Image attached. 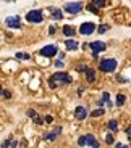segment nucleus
Returning <instances> with one entry per match:
<instances>
[{
	"label": "nucleus",
	"instance_id": "obj_29",
	"mask_svg": "<svg viewBox=\"0 0 131 148\" xmlns=\"http://www.w3.org/2000/svg\"><path fill=\"white\" fill-rule=\"evenodd\" d=\"M44 121H45V122H52V121H53V118H52V116H45Z\"/></svg>",
	"mask_w": 131,
	"mask_h": 148
},
{
	"label": "nucleus",
	"instance_id": "obj_32",
	"mask_svg": "<svg viewBox=\"0 0 131 148\" xmlns=\"http://www.w3.org/2000/svg\"><path fill=\"white\" fill-rule=\"evenodd\" d=\"M126 132L130 134V137H128V138H130V140H131V126H130V127H128V129H126Z\"/></svg>",
	"mask_w": 131,
	"mask_h": 148
},
{
	"label": "nucleus",
	"instance_id": "obj_13",
	"mask_svg": "<svg viewBox=\"0 0 131 148\" xmlns=\"http://www.w3.org/2000/svg\"><path fill=\"white\" fill-rule=\"evenodd\" d=\"M65 45H67L68 50H76V48H78V42H76L75 39H73V40H71V39H68V40L65 42Z\"/></svg>",
	"mask_w": 131,
	"mask_h": 148
},
{
	"label": "nucleus",
	"instance_id": "obj_30",
	"mask_svg": "<svg viewBox=\"0 0 131 148\" xmlns=\"http://www.w3.org/2000/svg\"><path fill=\"white\" fill-rule=\"evenodd\" d=\"M55 66H57V68H63V63H62V61H57Z\"/></svg>",
	"mask_w": 131,
	"mask_h": 148
},
{
	"label": "nucleus",
	"instance_id": "obj_25",
	"mask_svg": "<svg viewBox=\"0 0 131 148\" xmlns=\"http://www.w3.org/2000/svg\"><path fill=\"white\" fill-rule=\"evenodd\" d=\"M87 69H89V68H87L86 64H79V66H78V71H79V73H86Z\"/></svg>",
	"mask_w": 131,
	"mask_h": 148
},
{
	"label": "nucleus",
	"instance_id": "obj_18",
	"mask_svg": "<svg viewBox=\"0 0 131 148\" xmlns=\"http://www.w3.org/2000/svg\"><path fill=\"white\" fill-rule=\"evenodd\" d=\"M3 148H7V147H18V142H15V140H11L10 137H8V140L7 142H3V145H2Z\"/></svg>",
	"mask_w": 131,
	"mask_h": 148
},
{
	"label": "nucleus",
	"instance_id": "obj_8",
	"mask_svg": "<svg viewBox=\"0 0 131 148\" xmlns=\"http://www.w3.org/2000/svg\"><path fill=\"white\" fill-rule=\"evenodd\" d=\"M41 55L42 56H55L57 55V47L55 45H45L44 48H41Z\"/></svg>",
	"mask_w": 131,
	"mask_h": 148
},
{
	"label": "nucleus",
	"instance_id": "obj_20",
	"mask_svg": "<svg viewBox=\"0 0 131 148\" xmlns=\"http://www.w3.org/2000/svg\"><path fill=\"white\" fill-rule=\"evenodd\" d=\"M109 29H110V26H109V24H101V26L97 27L99 34H104V32H107Z\"/></svg>",
	"mask_w": 131,
	"mask_h": 148
},
{
	"label": "nucleus",
	"instance_id": "obj_17",
	"mask_svg": "<svg viewBox=\"0 0 131 148\" xmlns=\"http://www.w3.org/2000/svg\"><path fill=\"white\" fill-rule=\"evenodd\" d=\"M125 101H126L125 95H123V93H118V95H116V106H123Z\"/></svg>",
	"mask_w": 131,
	"mask_h": 148
},
{
	"label": "nucleus",
	"instance_id": "obj_11",
	"mask_svg": "<svg viewBox=\"0 0 131 148\" xmlns=\"http://www.w3.org/2000/svg\"><path fill=\"white\" fill-rule=\"evenodd\" d=\"M86 116H87V110L84 106H78L75 110V118L76 119H79V121H82V119H86Z\"/></svg>",
	"mask_w": 131,
	"mask_h": 148
},
{
	"label": "nucleus",
	"instance_id": "obj_12",
	"mask_svg": "<svg viewBox=\"0 0 131 148\" xmlns=\"http://www.w3.org/2000/svg\"><path fill=\"white\" fill-rule=\"evenodd\" d=\"M47 10H49L50 13H52L53 19H57V21H58V19H62V18H63V13H62V11L58 10V8H55V7H49V8H47Z\"/></svg>",
	"mask_w": 131,
	"mask_h": 148
},
{
	"label": "nucleus",
	"instance_id": "obj_31",
	"mask_svg": "<svg viewBox=\"0 0 131 148\" xmlns=\"http://www.w3.org/2000/svg\"><path fill=\"white\" fill-rule=\"evenodd\" d=\"M49 32H50V36H52V34H53V32H55V27H53V26H50V29H49Z\"/></svg>",
	"mask_w": 131,
	"mask_h": 148
},
{
	"label": "nucleus",
	"instance_id": "obj_26",
	"mask_svg": "<svg viewBox=\"0 0 131 148\" xmlns=\"http://www.w3.org/2000/svg\"><path fill=\"white\" fill-rule=\"evenodd\" d=\"M105 143H113V135L112 134H109V135H107V137H105Z\"/></svg>",
	"mask_w": 131,
	"mask_h": 148
},
{
	"label": "nucleus",
	"instance_id": "obj_19",
	"mask_svg": "<svg viewBox=\"0 0 131 148\" xmlns=\"http://www.w3.org/2000/svg\"><path fill=\"white\" fill-rule=\"evenodd\" d=\"M104 113H105V111L102 110L101 106H99V108H97V110H96V111H92V113H91V116H92V118H97V116H102V114H104Z\"/></svg>",
	"mask_w": 131,
	"mask_h": 148
},
{
	"label": "nucleus",
	"instance_id": "obj_24",
	"mask_svg": "<svg viewBox=\"0 0 131 148\" xmlns=\"http://www.w3.org/2000/svg\"><path fill=\"white\" fill-rule=\"evenodd\" d=\"M28 116H29V118H33V119L39 118V116H37V113H36L34 110H28Z\"/></svg>",
	"mask_w": 131,
	"mask_h": 148
},
{
	"label": "nucleus",
	"instance_id": "obj_2",
	"mask_svg": "<svg viewBox=\"0 0 131 148\" xmlns=\"http://www.w3.org/2000/svg\"><path fill=\"white\" fill-rule=\"evenodd\" d=\"M78 145L79 147H94L99 148V140L94 137L92 134H86V135H81L78 138Z\"/></svg>",
	"mask_w": 131,
	"mask_h": 148
},
{
	"label": "nucleus",
	"instance_id": "obj_7",
	"mask_svg": "<svg viewBox=\"0 0 131 148\" xmlns=\"http://www.w3.org/2000/svg\"><path fill=\"white\" fill-rule=\"evenodd\" d=\"M8 27H13V29H19L21 27V23H19V16H8L5 19Z\"/></svg>",
	"mask_w": 131,
	"mask_h": 148
},
{
	"label": "nucleus",
	"instance_id": "obj_28",
	"mask_svg": "<svg viewBox=\"0 0 131 148\" xmlns=\"http://www.w3.org/2000/svg\"><path fill=\"white\" fill-rule=\"evenodd\" d=\"M2 95H3L5 98H11V93L8 92V90H3V92H2Z\"/></svg>",
	"mask_w": 131,
	"mask_h": 148
},
{
	"label": "nucleus",
	"instance_id": "obj_16",
	"mask_svg": "<svg viewBox=\"0 0 131 148\" xmlns=\"http://www.w3.org/2000/svg\"><path fill=\"white\" fill-rule=\"evenodd\" d=\"M107 127H109V129L112 130V132H115V130L118 129V122H116L115 119H110V121L107 122Z\"/></svg>",
	"mask_w": 131,
	"mask_h": 148
},
{
	"label": "nucleus",
	"instance_id": "obj_1",
	"mask_svg": "<svg viewBox=\"0 0 131 148\" xmlns=\"http://www.w3.org/2000/svg\"><path fill=\"white\" fill-rule=\"evenodd\" d=\"M58 82H63V84H71V77L68 76L67 73H55L52 77L49 79V87L50 89H57Z\"/></svg>",
	"mask_w": 131,
	"mask_h": 148
},
{
	"label": "nucleus",
	"instance_id": "obj_6",
	"mask_svg": "<svg viewBox=\"0 0 131 148\" xmlns=\"http://www.w3.org/2000/svg\"><path fill=\"white\" fill-rule=\"evenodd\" d=\"M94 31H96V24L94 23H82L79 26V34H82V36H91Z\"/></svg>",
	"mask_w": 131,
	"mask_h": 148
},
{
	"label": "nucleus",
	"instance_id": "obj_4",
	"mask_svg": "<svg viewBox=\"0 0 131 148\" xmlns=\"http://www.w3.org/2000/svg\"><path fill=\"white\" fill-rule=\"evenodd\" d=\"M82 10V3L81 2H70V3L65 5V11L70 13V15H76Z\"/></svg>",
	"mask_w": 131,
	"mask_h": 148
},
{
	"label": "nucleus",
	"instance_id": "obj_10",
	"mask_svg": "<svg viewBox=\"0 0 131 148\" xmlns=\"http://www.w3.org/2000/svg\"><path fill=\"white\" fill-rule=\"evenodd\" d=\"M89 47L92 48V52H94V53H101V52H104L105 48H107L104 42H99V40H96V42H92V44H89Z\"/></svg>",
	"mask_w": 131,
	"mask_h": 148
},
{
	"label": "nucleus",
	"instance_id": "obj_14",
	"mask_svg": "<svg viewBox=\"0 0 131 148\" xmlns=\"http://www.w3.org/2000/svg\"><path fill=\"white\" fill-rule=\"evenodd\" d=\"M63 34L67 37H71L73 34H75V27H71V26H68V24H65V26H63Z\"/></svg>",
	"mask_w": 131,
	"mask_h": 148
},
{
	"label": "nucleus",
	"instance_id": "obj_22",
	"mask_svg": "<svg viewBox=\"0 0 131 148\" xmlns=\"http://www.w3.org/2000/svg\"><path fill=\"white\" fill-rule=\"evenodd\" d=\"M15 56H16V58H19V60H29V55H28V53H21V52H18Z\"/></svg>",
	"mask_w": 131,
	"mask_h": 148
},
{
	"label": "nucleus",
	"instance_id": "obj_15",
	"mask_svg": "<svg viewBox=\"0 0 131 148\" xmlns=\"http://www.w3.org/2000/svg\"><path fill=\"white\" fill-rule=\"evenodd\" d=\"M86 79H87V82H94V79H96V71L89 68L86 71Z\"/></svg>",
	"mask_w": 131,
	"mask_h": 148
},
{
	"label": "nucleus",
	"instance_id": "obj_27",
	"mask_svg": "<svg viewBox=\"0 0 131 148\" xmlns=\"http://www.w3.org/2000/svg\"><path fill=\"white\" fill-rule=\"evenodd\" d=\"M102 100H104V101H109V100H110V95H109L107 92H104V93H102Z\"/></svg>",
	"mask_w": 131,
	"mask_h": 148
},
{
	"label": "nucleus",
	"instance_id": "obj_9",
	"mask_svg": "<svg viewBox=\"0 0 131 148\" xmlns=\"http://www.w3.org/2000/svg\"><path fill=\"white\" fill-rule=\"evenodd\" d=\"M62 134V126H58V127H55V129L52 130V132H47V134H44V140H55L58 135Z\"/></svg>",
	"mask_w": 131,
	"mask_h": 148
},
{
	"label": "nucleus",
	"instance_id": "obj_23",
	"mask_svg": "<svg viewBox=\"0 0 131 148\" xmlns=\"http://www.w3.org/2000/svg\"><path fill=\"white\" fill-rule=\"evenodd\" d=\"M92 3L96 7H105V0H92Z\"/></svg>",
	"mask_w": 131,
	"mask_h": 148
},
{
	"label": "nucleus",
	"instance_id": "obj_21",
	"mask_svg": "<svg viewBox=\"0 0 131 148\" xmlns=\"http://www.w3.org/2000/svg\"><path fill=\"white\" fill-rule=\"evenodd\" d=\"M86 8H87V10L91 11V13H94V15H99V10H97V7H96V5H94V3H92V5H87Z\"/></svg>",
	"mask_w": 131,
	"mask_h": 148
},
{
	"label": "nucleus",
	"instance_id": "obj_3",
	"mask_svg": "<svg viewBox=\"0 0 131 148\" xmlns=\"http://www.w3.org/2000/svg\"><path fill=\"white\" fill-rule=\"evenodd\" d=\"M115 68H116V60L115 58H105L99 63V69L105 71V73H112V71H115Z\"/></svg>",
	"mask_w": 131,
	"mask_h": 148
},
{
	"label": "nucleus",
	"instance_id": "obj_5",
	"mask_svg": "<svg viewBox=\"0 0 131 148\" xmlns=\"http://www.w3.org/2000/svg\"><path fill=\"white\" fill-rule=\"evenodd\" d=\"M26 19L29 23H41L42 21V11L41 10H31V11H28Z\"/></svg>",
	"mask_w": 131,
	"mask_h": 148
}]
</instances>
